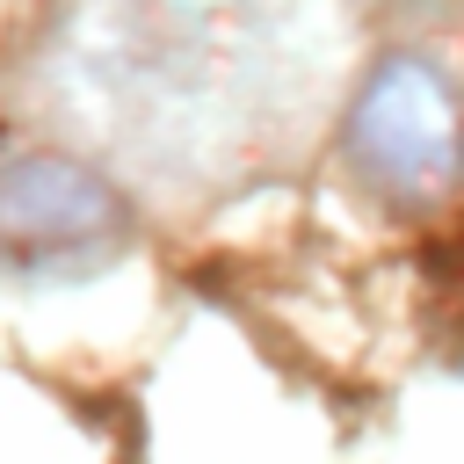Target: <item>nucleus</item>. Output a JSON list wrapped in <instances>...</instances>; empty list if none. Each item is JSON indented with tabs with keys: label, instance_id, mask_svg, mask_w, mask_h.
Listing matches in <instances>:
<instances>
[{
	"label": "nucleus",
	"instance_id": "nucleus-2",
	"mask_svg": "<svg viewBox=\"0 0 464 464\" xmlns=\"http://www.w3.org/2000/svg\"><path fill=\"white\" fill-rule=\"evenodd\" d=\"M123 239V196L58 152H29L0 167V246L22 261H87Z\"/></svg>",
	"mask_w": 464,
	"mask_h": 464
},
{
	"label": "nucleus",
	"instance_id": "nucleus-1",
	"mask_svg": "<svg viewBox=\"0 0 464 464\" xmlns=\"http://www.w3.org/2000/svg\"><path fill=\"white\" fill-rule=\"evenodd\" d=\"M348 145L392 196H435L464 167V109L428 58H384L355 94Z\"/></svg>",
	"mask_w": 464,
	"mask_h": 464
}]
</instances>
